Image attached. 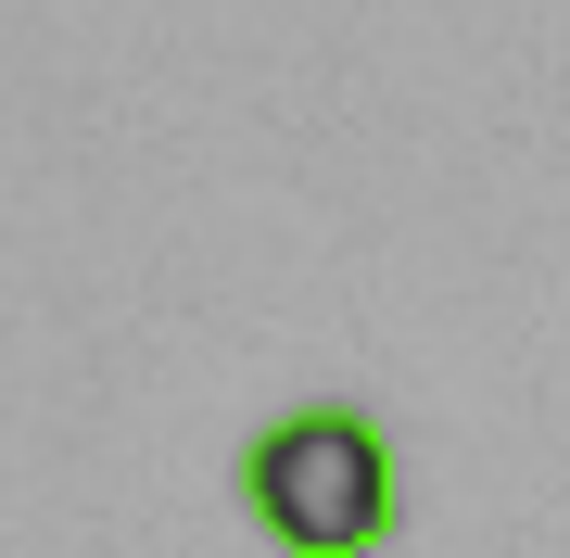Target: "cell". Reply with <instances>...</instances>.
I'll return each instance as SVG.
<instances>
[{"label":"cell","mask_w":570,"mask_h":558,"mask_svg":"<svg viewBox=\"0 0 570 558\" xmlns=\"http://www.w3.org/2000/svg\"><path fill=\"white\" fill-rule=\"evenodd\" d=\"M228 496L279 558H381L393 520H406V470H393V432L343 393H305V407L254 419L242 457H228Z\"/></svg>","instance_id":"obj_1"}]
</instances>
